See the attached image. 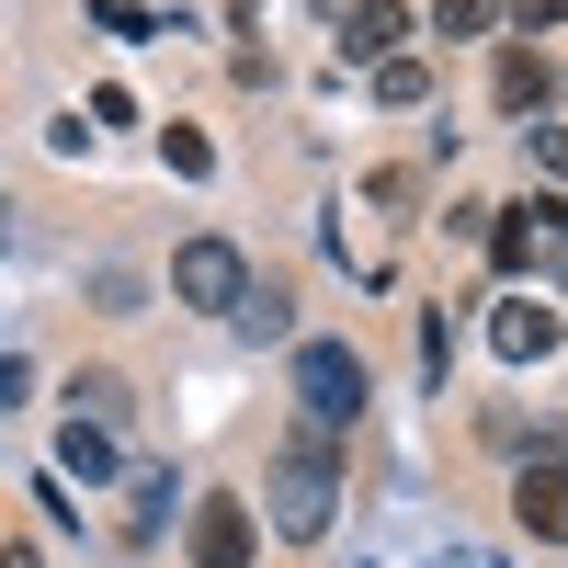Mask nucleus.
<instances>
[{"label":"nucleus","instance_id":"f257e3e1","mask_svg":"<svg viewBox=\"0 0 568 568\" xmlns=\"http://www.w3.org/2000/svg\"><path fill=\"white\" fill-rule=\"evenodd\" d=\"M329 524H342V455H329V433H296L273 466V535L284 546H318Z\"/></svg>","mask_w":568,"mask_h":568},{"label":"nucleus","instance_id":"f03ea898","mask_svg":"<svg viewBox=\"0 0 568 568\" xmlns=\"http://www.w3.org/2000/svg\"><path fill=\"white\" fill-rule=\"evenodd\" d=\"M296 398H307L318 433H342V420H364L375 375H364V353H353V342H296Z\"/></svg>","mask_w":568,"mask_h":568},{"label":"nucleus","instance_id":"7ed1b4c3","mask_svg":"<svg viewBox=\"0 0 568 568\" xmlns=\"http://www.w3.org/2000/svg\"><path fill=\"white\" fill-rule=\"evenodd\" d=\"M489 262L500 273H568V194L557 205H500L489 216Z\"/></svg>","mask_w":568,"mask_h":568},{"label":"nucleus","instance_id":"20e7f679","mask_svg":"<svg viewBox=\"0 0 568 568\" xmlns=\"http://www.w3.org/2000/svg\"><path fill=\"white\" fill-rule=\"evenodd\" d=\"M171 296H182V307H205V318H240V296H251L240 240H182V251H171Z\"/></svg>","mask_w":568,"mask_h":568},{"label":"nucleus","instance_id":"39448f33","mask_svg":"<svg viewBox=\"0 0 568 568\" xmlns=\"http://www.w3.org/2000/svg\"><path fill=\"white\" fill-rule=\"evenodd\" d=\"M251 546H262L251 500H240V489H205V500H194V535H182V557H194V568H251Z\"/></svg>","mask_w":568,"mask_h":568},{"label":"nucleus","instance_id":"423d86ee","mask_svg":"<svg viewBox=\"0 0 568 568\" xmlns=\"http://www.w3.org/2000/svg\"><path fill=\"white\" fill-rule=\"evenodd\" d=\"M511 524L535 546H568V466H524V478H511Z\"/></svg>","mask_w":568,"mask_h":568},{"label":"nucleus","instance_id":"0eeeda50","mask_svg":"<svg viewBox=\"0 0 568 568\" xmlns=\"http://www.w3.org/2000/svg\"><path fill=\"white\" fill-rule=\"evenodd\" d=\"M398 34H409V12H398V0H342V58L387 69V58H398Z\"/></svg>","mask_w":568,"mask_h":568},{"label":"nucleus","instance_id":"6e6552de","mask_svg":"<svg viewBox=\"0 0 568 568\" xmlns=\"http://www.w3.org/2000/svg\"><path fill=\"white\" fill-rule=\"evenodd\" d=\"M489 342H500V364H535V353H557V307H546V296H511V307L489 318Z\"/></svg>","mask_w":568,"mask_h":568},{"label":"nucleus","instance_id":"1a4fd4ad","mask_svg":"<svg viewBox=\"0 0 568 568\" xmlns=\"http://www.w3.org/2000/svg\"><path fill=\"white\" fill-rule=\"evenodd\" d=\"M546 91H557V80H546V58H535V45H500L489 103H500V114H546Z\"/></svg>","mask_w":568,"mask_h":568},{"label":"nucleus","instance_id":"9d476101","mask_svg":"<svg viewBox=\"0 0 568 568\" xmlns=\"http://www.w3.org/2000/svg\"><path fill=\"white\" fill-rule=\"evenodd\" d=\"M375 103H387V114H420V103H433V58H387V69H375Z\"/></svg>","mask_w":568,"mask_h":568},{"label":"nucleus","instance_id":"9b49d317","mask_svg":"<svg viewBox=\"0 0 568 568\" xmlns=\"http://www.w3.org/2000/svg\"><path fill=\"white\" fill-rule=\"evenodd\" d=\"M58 466H69V478H114V444H103V420H69V433H58Z\"/></svg>","mask_w":568,"mask_h":568},{"label":"nucleus","instance_id":"f8f14e48","mask_svg":"<svg viewBox=\"0 0 568 568\" xmlns=\"http://www.w3.org/2000/svg\"><path fill=\"white\" fill-rule=\"evenodd\" d=\"M240 329H251V342H284V329H296V296H284V284H251V296H240Z\"/></svg>","mask_w":568,"mask_h":568},{"label":"nucleus","instance_id":"ddd939ff","mask_svg":"<svg viewBox=\"0 0 568 568\" xmlns=\"http://www.w3.org/2000/svg\"><path fill=\"white\" fill-rule=\"evenodd\" d=\"M80 409H91V420H125L136 398H125V375H69V420H80Z\"/></svg>","mask_w":568,"mask_h":568},{"label":"nucleus","instance_id":"4468645a","mask_svg":"<svg viewBox=\"0 0 568 568\" xmlns=\"http://www.w3.org/2000/svg\"><path fill=\"white\" fill-rule=\"evenodd\" d=\"M160 160H171L182 182H205V171H216V149H205V125H160Z\"/></svg>","mask_w":568,"mask_h":568},{"label":"nucleus","instance_id":"2eb2a0df","mask_svg":"<svg viewBox=\"0 0 568 568\" xmlns=\"http://www.w3.org/2000/svg\"><path fill=\"white\" fill-rule=\"evenodd\" d=\"M500 23L511 34H546V23H568V0H500Z\"/></svg>","mask_w":568,"mask_h":568},{"label":"nucleus","instance_id":"dca6fc26","mask_svg":"<svg viewBox=\"0 0 568 568\" xmlns=\"http://www.w3.org/2000/svg\"><path fill=\"white\" fill-rule=\"evenodd\" d=\"M489 23H500V0H444V23H433V34H489Z\"/></svg>","mask_w":568,"mask_h":568},{"label":"nucleus","instance_id":"f3484780","mask_svg":"<svg viewBox=\"0 0 568 568\" xmlns=\"http://www.w3.org/2000/svg\"><path fill=\"white\" fill-rule=\"evenodd\" d=\"M535 160H546V182H568V125H535Z\"/></svg>","mask_w":568,"mask_h":568},{"label":"nucleus","instance_id":"a211bd4d","mask_svg":"<svg viewBox=\"0 0 568 568\" xmlns=\"http://www.w3.org/2000/svg\"><path fill=\"white\" fill-rule=\"evenodd\" d=\"M0 568H45V557H34V546H23V535H12V546H0Z\"/></svg>","mask_w":568,"mask_h":568}]
</instances>
